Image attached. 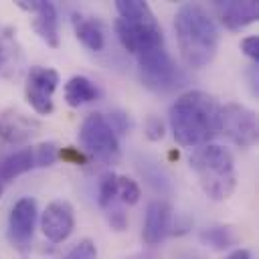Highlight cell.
<instances>
[{"label": "cell", "instance_id": "1", "mask_svg": "<svg viewBox=\"0 0 259 259\" xmlns=\"http://www.w3.org/2000/svg\"><path fill=\"white\" fill-rule=\"evenodd\" d=\"M168 117L180 146H204L219 134L221 103L206 91H186L172 103Z\"/></svg>", "mask_w": 259, "mask_h": 259}, {"label": "cell", "instance_id": "2", "mask_svg": "<svg viewBox=\"0 0 259 259\" xmlns=\"http://www.w3.org/2000/svg\"><path fill=\"white\" fill-rule=\"evenodd\" d=\"M174 30L182 61L200 69L208 65L219 51V28L208 10L196 2L182 4L174 14Z\"/></svg>", "mask_w": 259, "mask_h": 259}, {"label": "cell", "instance_id": "3", "mask_svg": "<svg viewBox=\"0 0 259 259\" xmlns=\"http://www.w3.org/2000/svg\"><path fill=\"white\" fill-rule=\"evenodd\" d=\"M115 10L119 14V18L115 20V34L127 53L138 57L150 49L164 45L162 28L148 2L117 0Z\"/></svg>", "mask_w": 259, "mask_h": 259}, {"label": "cell", "instance_id": "4", "mask_svg": "<svg viewBox=\"0 0 259 259\" xmlns=\"http://www.w3.org/2000/svg\"><path fill=\"white\" fill-rule=\"evenodd\" d=\"M190 168L194 170L200 188L210 200H227L237 186V172L233 154L219 144H204L190 156Z\"/></svg>", "mask_w": 259, "mask_h": 259}, {"label": "cell", "instance_id": "5", "mask_svg": "<svg viewBox=\"0 0 259 259\" xmlns=\"http://www.w3.org/2000/svg\"><path fill=\"white\" fill-rule=\"evenodd\" d=\"M138 71L144 87H148L154 93L176 91L184 87L188 81L184 69L170 57L164 45L138 55Z\"/></svg>", "mask_w": 259, "mask_h": 259}, {"label": "cell", "instance_id": "6", "mask_svg": "<svg viewBox=\"0 0 259 259\" xmlns=\"http://www.w3.org/2000/svg\"><path fill=\"white\" fill-rule=\"evenodd\" d=\"M79 142L91 158L103 164H115L119 160V140L103 113H89L83 119L79 127Z\"/></svg>", "mask_w": 259, "mask_h": 259}, {"label": "cell", "instance_id": "7", "mask_svg": "<svg viewBox=\"0 0 259 259\" xmlns=\"http://www.w3.org/2000/svg\"><path fill=\"white\" fill-rule=\"evenodd\" d=\"M219 132H223L237 148H253L259 138V123L253 109L241 103L221 105Z\"/></svg>", "mask_w": 259, "mask_h": 259}, {"label": "cell", "instance_id": "8", "mask_svg": "<svg viewBox=\"0 0 259 259\" xmlns=\"http://www.w3.org/2000/svg\"><path fill=\"white\" fill-rule=\"evenodd\" d=\"M59 85V73L53 67H42L34 65L26 73V83H24V95L30 107L38 115H51L55 109L53 95Z\"/></svg>", "mask_w": 259, "mask_h": 259}, {"label": "cell", "instance_id": "9", "mask_svg": "<svg viewBox=\"0 0 259 259\" xmlns=\"http://www.w3.org/2000/svg\"><path fill=\"white\" fill-rule=\"evenodd\" d=\"M36 223V200L30 196H22L10 210L8 217V239L14 249L26 253L32 243Z\"/></svg>", "mask_w": 259, "mask_h": 259}, {"label": "cell", "instance_id": "10", "mask_svg": "<svg viewBox=\"0 0 259 259\" xmlns=\"http://www.w3.org/2000/svg\"><path fill=\"white\" fill-rule=\"evenodd\" d=\"M16 6L32 16V30L47 47H59V14L57 6L47 0H16Z\"/></svg>", "mask_w": 259, "mask_h": 259}, {"label": "cell", "instance_id": "11", "mask_svg": "<svg viewBox=\"0 0 259 259\" xmlns=\"http://www.w3.org/2000/svg\"><path fill=\"white\" fill-rule=\"evenodd\" d=\"M40 229L51 243L65 241L75 229V212L67 200H53L40 217Z\"/></svg>", "mask_w": 259, "mask_h": 259}, {"label": "cell", "instance_id": "12", "mask_svg": "<svg viewBox=\"0 0 259 259\" xmlns=\"http://www.w3.org/2000/svg\"><path fill=\"white\" fill-rule=\"evenodd\" d=\"M38 132H40V121L18 109H6L0 115V138L10 146L26 144Z\"/></svg>", "mask_w": 259, "mask_h": 259}, {"label": "cell", "instance_id": "13", "mask_svg": "<svg viewBox=\"0 0 259 259\" xmlns=\"http://www.w3.org/2000/svg\"><path fill=\"white\" fill-rule=\"evenodd\" d=\"M172 208L168 202L164 200H152L146 208V219H144V231H142V239L146 245L156 247L160 245L172 229Z\"/></svg>", "mask_w": 259, "mask_h": 259}, {"label": "cell", "instance_id": "14", "mask_svg": "<svg viewBox=\"0 0 259 259\" xmlns=\"http://www.w3.org/2000/svg\"><path fill=\"white\" fill-rule=\"evenodd\" d=\"M212 6L221 24L229 30H241L255 22L259 16V4L255 0H217Z\"/></svg>", "mask_w": 259, "mask_h": 259}, {"label": "cell", "instance_id": "15", "mask_svg": "<svg viewBox=\"0 0 259 259\" xmlns=\"http://www.w3.org/2000/svg\"><path fill=\"white\" fill-rule=\"evenodd\" d=\"M71 22H73V28H75V36L79 38V42L83 47H87L89 51H95V53L105 47V28H103V24L97 16H89V14H83V12H73Z\"/></svg>", "mask_w": 259, "mask_h": 259}, {"label": "cell", "instance_id": "16", "mask_svg": "<svg viewBox=\"0 0 259 259\" xmlns=\"http://www.w3.org/2000/svg\"><path fill=\"white\" fill-rule=\"evenodd\" d=\"M99 97V87L85 75H73L65 83V101L71 107H79L91 103Z\"/></svg>", "mask_w": 259, "mask_h": 259}, {"label": "cell", "instance_id": "17", "mask_svg": "<svg viewBox=\"0 0 259 259\" xmlns=\"http://www.w3.org/2000/svg\"><path fill=\"white\" fill-rule=\"evenodd\" d=\"M34 168V156H32V148H20L16 152H12L10 156H6L0 162V180L2 182H10L14 178H18L20 174H26Z\"/></svg>", "mask_w": 259, "mask_h": 259}, {"label": "cell", "instance_id": "18", "mask_svg": "<svg viewBox=\"0 0 259 259\" xmlns=\"http://www.w3.org/2000/svg\"><path fill=\"white\" fill-rule=\"evenodd\" d=\"M20 63H22V55L12 36V30L8 28L0 30V75L4 77L16 75L20 71Z\"/></svg>", "mask_w": 259, "mask_h": 259}, {"label": "cell", "instance_id": "19", "mask_svg": "<svg viewBox=\"0 0 259 259\" xmlns=\"http://www.w3.org/2000/svg\"><path fill=\"white\" fill-rule=\"evenodd\" d=\"M198 239L202 245H206L214 251H225L237 243V233L231 225H210L200 231Z\"/></svg>", "mask_w": 259, "mask_h": 259}, {"label": "cell", "instance_id": "20", "mask_svg": "<svg viewBox=\"0 0 259 259\" xmlns=\"http://www.w3.org/2000/svg\"><path fill=\"white\" fill-rule=\"evenodd\" d=\"M117 200V174L113 172H105L99 178V186H97V202L99 206L105 210L111 204H115Z\"/></svg>", "mask_w": 259, "mask_h": 259}, {"label": "cell", "instance_id": "21", "mask_svg": "<svg viewBox=\"0 0 259 259\" xmlns=\"http://www.w3.org/2000/svg\"><path fill=\"white\" fill-rule=\"evenodd\" d=\"M32 156H34V168L53 166L59 160V146L55 142H42L32 148Z\"/></svg>", "mask_w": 259, "mask_h": 259}, {"label": "cell", "instance_id": "22", "mask_svg": "<svg viewBox=\"0 0 259 259\" xmlns=\"http://www.w3.org/2000/svg\"><path fill=\"white\" fill-rule=\"evenodd\" d=\"M117 198L121 204H136L140 200V186L127 176H117Z\"/></svg>", "mask_w": 259, "mask_h": 259}, {"label": "cell", "instance_id": "23", "mask_svg": "<svg viewBox=\"0 0 259 259\" xmlns=\"http://www.w3.org/2000/svg\"><path fill=\"white\" fill-rule=\"evenodd\" d=\"M105 119H107V123L111 125V130L115 132V136L117 134H130V130H132V117H130V113H125V111H121V109H113V111H109L107 115H105Z\"/></svg>", "mask_w": 259, "mask_h": 259}, {"label": "cell", "instance_id": "24", "mask_svg": "<svg viewBox=\"0 0 259 259\" xmlns=\"http://www.w3.org/2000/svg\"><path fill=\"white\" fill-rule=\"evenodd\" d=\"M105 217H107V223H109V227L113 231L121 233V231L127 229V223L130 221H127V212L123 210L121 204H111L109 208H105Z\"/></svg>", "mask_w": 259, "mask_h": 259}, {"label": "cell", "instance_id": "25", "mask_svg": "<svg viewBox=\"0 0 259 259\" xmlns=\"http://www.w3.org/2000/svg\"><path fill=\"white\" fill-rule=\"evenodd\" d=\"M97 257V247L91 239H83L79 241L63 259H95Z\"/></svg>", "mask_w": 259, "mask_h": 259}, {"label": "cell", "instance_id": "26", "mask_svg": "<svg viewBox=\"0 0 259 259\" xmlns=\"http://www.w3.org/2000/svg\"><path fill=\"white\" fill-rule=\"evenodd\" d=\"M164 132H166L164 121H162L158 115H148V117H146L144 134H146V138H148L150 142H158V140H162V138H164Z\"/></svg>", "mask_w": 259, "mask_h": 259}, {"label": "cell", "instance_id": "27", "mask_svg": "<svg viewBox=\"0 0 259 259\" xmlns=\"http://www.w3.org/2000/svg\"><path fill=\"white\" fill-rule=\"evenodd\" d=\"M241 51H243L249 59H253L255 63H259V38H257L255 34L241 40Z\"/></svg>", "mask_w": 259, "mask_h": 259}, {"label": "cell", "instance_id": "28", "mask_svg": "<svg viewBox=\"0 0 259 259\" xmlns=\"http://www.w3.org/2000/svg\"><path fill=\"white\" fill-rule=\"evenodd\" d=\"M59 158L65 162H71V164H87V156L83 152H79L77 148H61Z\"/></svg>", "mask_w": 259, "mask_h": 259}, {"label": "cell", "instance_id": "29", "mask_svg": "<svg viewBox=\"0 0 259 259\" xmlns=\"http://www.w3.org/2000/svg\"><path fill=\"white\" fill-rule=\"evenodd\" d=\"M225 259H251V253H249V249H235Z\"/></svg>", "mask_w": 259, "mask_h": 259}, {"label": "cell", "instance_id": "30", "mask_svg": "<svg viewBox=\"0 0 259 259\" xmlns=\"http://www.w3.org/2000/svg\"><path fill=\"white\" fill-rule=\"evenodd\" d=\"M180 259H198V257H192V255H186V257H180Z\"/></svg>", "mask_w": 259, "mask_h": 259}, {"label": "cell", "instance_id": "31", "mask_svg": "<svg viewBox=\"0 0 259 259\" xmlns=\"http://www.w3.org/2000/svg\"><path fill=\"white\" fill-rule=\"evenodd\" d=\"M0 196H2V184H0Z\"/></svg>", "mask_w": 259, "mask_h": 259}]
</instances>
